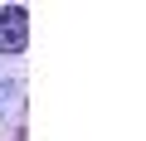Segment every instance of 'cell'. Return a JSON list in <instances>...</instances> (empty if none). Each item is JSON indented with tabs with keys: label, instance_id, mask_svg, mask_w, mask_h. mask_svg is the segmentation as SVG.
Returning a JSON list of instances; mask_svg holds the SVG:
<instances>
[{
	"label": "cell",
	"instance_id": "1",
	"mask_svg": "<svg viewBox=\"0 0 146 141\" xmlns=\"http://www.w3.org/2000/svg\"><path fill=\"white\" fill-rule=\"evenodd\" d=\"M29 44V15L20 5H5L0 10V54H25Z\"/></svg>",
	"mask_w": 146,
	"mask_h": 141
}]
</instances>
